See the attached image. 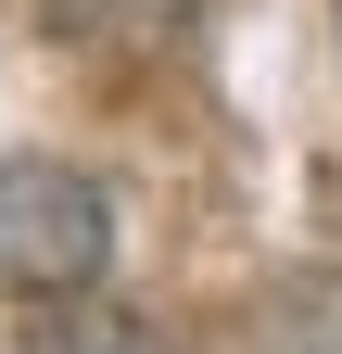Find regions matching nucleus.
<instances>
[{
	"instance_id": "nucleus-2",
	"label": "nucleus",
	"mask_w": 342,
	"mask_h": 354,
	"mask_svg": "<svg viewBox=\"0 0 342 354\" xmlns=\"http://www.w3.org/2000/svg\"><path fill=\"white\" fill-rule=\"evenodd\" d=\"M203 0H51L64 38H89V51H165V38H190Z\"/></svg>"
},
{
	"instance_id": "nucleus-3",
	"label": "nucleus",
	"mask_w": 342,
	"mask_h": 354,
	"mask_svg": "<svg viewBox=\"0 0 342 354\" xmlns=\"http://www.w3.org/2000/svg\"><path fill=\"white\" fill-rule=\"evenodd\" d=\"M267 354H342V279H291L267 304Z\"/></svg>"
},
{
	"instance_id": "nucleus-4",
	"label": "nucleus",
	"mask_w": 342,
	"mask_h": 354,
	"mask_svg": "<svg viewBox=\"0 0 342 354\" xmlns=\"http://www.w3.org/2000/svg\"><path fill=\"white\" fill-rule=\"evenodd\" d=\"M13 354H165L152 329H127V317H102V304H76V317H38Z\"/></svg>"
},
{
	"instance_id": "nucleus-1",
	"label": "nucleus",
	"mask_w": 342,
	"mask_h": 354,
	"mask_svg": "<svg viewBox=\"0 0 342 354\" xmlns=\"http://www.w3.org/2000/svg\"><path fill=\"white\" fill-rule=\"evenodd\" d=\"M102 266H114V203H102V177L13 152V165H0V291L64 304V291H89Z\"/></svg>"
}]
</instances>
